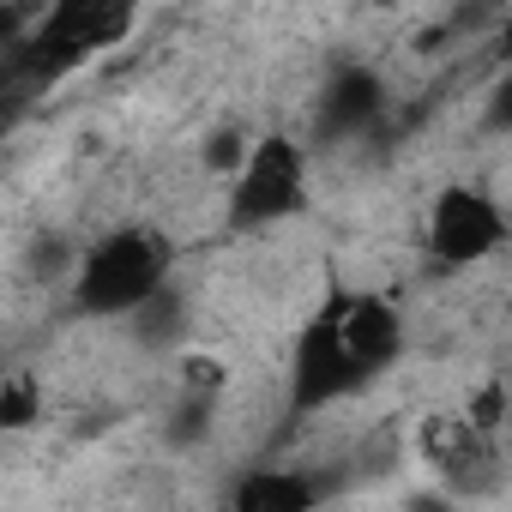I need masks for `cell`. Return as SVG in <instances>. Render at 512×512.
I'll return each instance as SVG.
<instances>
[{
	"instance_id": "1",
	"label": "cell",
	"mask_w": 512,
	"mask_h": 512,
	"mask_svg": "<svg viewBox=\"0 0 512 512\" xmlns=\"http://www.w3.org/2000/svg\"><path fill=\"white\" fill-rule=\"evenodd\" d=\"M169 272V241L157 229H121L109 241H97L79 266V308L85 314H139Z\"/></svg>"
},
{
	"instance_id": "2",
	"label": "cell",
	"mask_w": 512,
	"mask_h": 512,
	"mask_svg": "<svg viewBox=\"0 0 512 512\" xmlns=\"http://www.w3.org/2000/svg\"><path fill=\"white\" fill-rule=\"evenodd\" d=\"M127 31H133V7H127V0H61V7L37 25V37L25 43V61H31V73L55 79V73L91 61L97 49H109Z\"/></svg>"
},
{
	"instance_id": "3",
	"label": "cell",
	"mask_w": 512,
	"mask_h": 512,
	"mask_svg": "<svg viewBox=\"0 0 512 512\" xmlns=\"http://www.w3.org/2000/svg\"><path fill=\"white\" fill-rule=\"evenodd\" d=\"M308 199V181H302V151L290 139H266V145H253L241 175H235V193H229V217L241 229L253 223H278L290 211H302Z\"/></svg>"
},
{
	"instance_id": "4",
	"label": "cell",
	"mask_w": 512,
	"mask_h": 512,
	"mask_svg": "<svg viewBox=\"0 0 512 512\" xmlns=\"http://www.w3.org/2000/svg\"><path fill=\"white\" fill-rule=\"evenodd\" d=\"M506 241V217L488 193L476 187H446L434 199V217H428V247H434V260L446 266H476L488 260V253Z\"/></svg>"
},
{
	"instance_id": "5",
	"label": "cell",
	"mask_w": 512,
	"mask_h": 512,
	"mask_svg": "<svg viewBox=\"0 0 512 512\" xmlns=\"http://www.w3.org/2000/svg\"><path fill=\"white\" fill-rule=\"evenodd\" d=\"M356 380H362V374L350 368L332 314H320V320L302 332V344H296V380H290V386H296V410H320V404L344 398Z\"/></svg>"
},
{
	"instance_id": "6",
	"label": "cell",
	"mask_w": 512,
	"mask_h": 512,
	"mask_svg": "<svg viewBox=\"0 0 512 512\" xmlns=\"http://www.w3.org/2000/svg\"><path fill=\"white\" fill-rule=\"evenodd\" d=\"M332 326H338V344H344V356H350L356 374H380V368L404 350V326H398L392 302H380V296L344 302V308L332 314Z\"/></svg>"
},
{
	"instance_id": "7",
	"label": "cell",
	"mask_w": 512,
	"mask_h": 512,
	"mask_svg": "<svg viewBox=\"0 0 512 512\" xmlns=\"http://www.w3.org/2000/svg\"><path fill=\"white\" fill-rule=\"evenodd\" d=\"M314 506V482L296 470H253L235 488V512H308Z\"/></svg>"
},
{
	"instance_id": "8",
	"label": "cell",
	"mask_w": 512,
	"mask_h": 512,
	"mask_svg": "<svg viewBox=\"0 0 512 512\" xmlns=\"http://www.w3.org/2000/svg\"><path fill=\"white\" fill-rule=\"evenodd\" d=\"M374 97H380V85H374L368 73H344V79L332 85V97H326V121H332V127L368 121V115H374Z\"/></svg>"
},
{
	"instance_id": "9",
	"label": "cell",
	"mask_w": 512,
	"mask_h": 512,
	"mask_svg": "<svg viewBox=\"0 0 512 512\" xmlns=\"http://www.w3.org/2000/svg\"><path fill=\"white\" fill-rule=\"evenodd\" d=\"M37 410H43V392H37V380H0V434H19V428H31L37 422Z\"/></svg>"
},
{
	"instance_id": "10",
	"label": "cell",
	"mask_w": 512,
	"mask_h": 512,
	"mask_svg": "<svg viewBox=\"0 0 512 512\" xmlns=\"http://www.w3.org/2000/svg\"><path fill=\"white\" fill-rule=\"evenodd\" d=\"M205 163H211V169H223V175H241L247 151H241V139H235V133H217V139L205 145Z\"/></svg>"
}]
</instances>
